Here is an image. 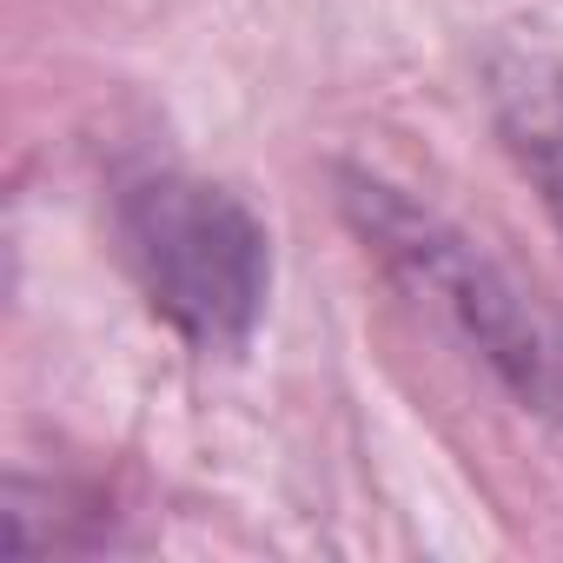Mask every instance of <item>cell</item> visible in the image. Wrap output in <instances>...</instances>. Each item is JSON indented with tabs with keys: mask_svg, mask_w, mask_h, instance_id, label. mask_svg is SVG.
Here are the masks:
<instances>
[{
	"mask_svg": "<svg viewBox=\"0 0 563 563\" xmlns=\"http://www.w3.org/2000/svg\"><path fill=\"white\" fill-rule=\"evenodd\" d=\"M339 206L352 219V232L405 278L418 299H431L464 339L471 352L530 405H550L563 391V345L550 332V319L510 286V272L497 258H484L451 219H438L431 206L405 199L391 179L372 173H339Z\"/></svg>",
	"mask_w": 563,
	"mask_h": 563,
	"instance_id": "obj_2",
	"label": "cell"
},
{
	"mask_svg": "<svg viewBox=\"0 0 563 563\" xmlns=\"http://www.w3.org/2000/svg\"><path fill=\"white\" fill-rule=\"evenodd\" d=\"M120 252L146 306L179 339L206 352L252 339L272 286V245L239 192L186 173H153L120 192Z\"/></svg>",
	"mask_w": 563,
	"mask_h": 563,
	"instance_id": "obj_1",
	"label": "cell"
},
{
	"mask_svg": "<svg viewBox=\"0 0 563 563\" xmlns=\"http://www.w3.org/2000/svg\"><path fill=\"white\" fill-rule=\"evenodd\" d=\"M490 120L523 179L537 186L550 225L563 232V74L530 54L490 60Z\"/></svg>",
	"mask_w": 563,
	"mask_h": 563,
	"instance_id": "obj_3",
	"label": "cell"
}]
</instances>
